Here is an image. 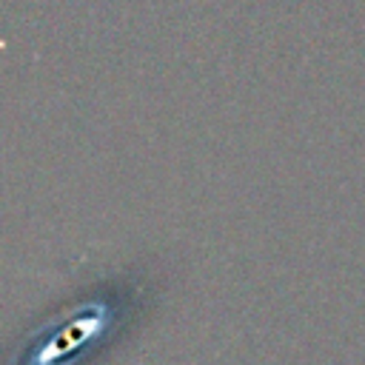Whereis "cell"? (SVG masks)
Returning a JSON list of instances; mask_svg holds the SVG:
<instances>
[{"label":"cell","instance_id":"obj_1","mask_svg":"<svg viewBox=\"0 0 365 365\" xmlns=\"http://www.w3.org/2000/svg\"><path fill=\"white\" fill-rule=\"evenodd\" d=\"M117 317V299L111 302L108 297H91L74 305L68 319L43 328V334L31 339L29 351L20 356V365H74L114 331L120 322Z\"/></svg>","mask_w":365,"mask_h":365}]
</instances>
